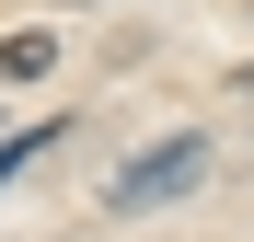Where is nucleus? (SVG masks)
<instances>
[{
  "mask_svg": "<svg viewBox=\"0 0 254 242\" xmlns=\"http://www.w3.org/2000/svg\"><path fill=\"white\" fill-rule=\"evenodd\" d=\"M196 173H208V150H196V139H162V150H139V161L104 185V208L127 219V208H150V196H174V185H196Z\"/></svg>",
  "mask_w": 254,
  "mask_h": 242,
  "instance_id": "obj_1",
  "label": "nucleus"
},
{
  "mask_svg": "<svg viewBox=\"0 0 254 242\" xmlns=\"http://www.w3.org/2000/svg\"><path fill=\"white\" fill-rule=\"evenodd\" d=\"M58 47H47V35H12V47H0V81H35V69H47Z\"/></svg>",
  "mask_w": 254,
  "mask_h": 242,
  "instance_id": "obj_2",
  "label": "nucleus"
}]
</instances>
